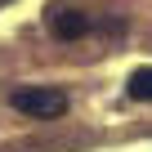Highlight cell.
Here are the masks:
<instances>
[{
	"label": "cell",
	"mask_w": 152,
	"mask_h": 152,
	"mask_svg": "<svg viewBox=\"0 0 152 152\" xmlns=\"http://www.w3.org/2000/svg\"><path fill=\"white\" fill-rule=\"evenodd\" d=\"M125 94H130L134 103H152V67H134V72H130Z\"/></svg>",
	"instance_id": "3"
},
{
	"label": "cell",
	"mask_w": 152,
	"mask_h": 152,
	"mask_svg": "<svg viewBox=\"0 0 152 152\" xmlns=\"http://www.w3.org/2000/svg\"><path fill=\"white\" fill-rule=\"evenodd\" d=\"M45 23H49V31L63 36V40H81V36L90 31V18H85V14L63 9V5H49V9H45Z\"/></svg>",
	"instance_id": "2"
},
{
	"label": "cell",
	"mask_w": 152,
	"mask_h": 152,
	"mask_svg": "<svg viewBox=\"0 0 152 152\" xmlns=\"http://www.w3.org/2000/svg\"><path fill=\"white\" fill-rule=\"evenodd\" d=\"M9 103H14L18 112H27V116H49V121L67 112V94H58V90H40V85H31V90H14Z\"/></svg>",
	"instance_id": "1"
}]
</instances>
